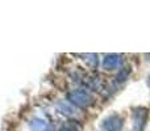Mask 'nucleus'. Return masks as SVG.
I'll use <instances>...</instances> for the list:
<instances>
[{
    "label": "nucleus",
    "mask_w": 150,
    "mask_h": 131,
    "mask_svg": "<svg viewBox=\"0 0 150 131\" xmlns=\"http://www.w3.org/2000/svg\"><path fill=\"white\" fill-rule=\"evenodd\" d=\"M69 98H70L74 104H76V105H79V106H84L91 102L90 95L83 92V90H74V92H71L70 95H69Z\"/></svg>",
    "instance_id": "nucleus-1"
},
{
    "label": "nucleus",
    "mask_w": 150,
    "mask_h": 131,
    "mask_svg": "<svg viewBox=\"0 0 150 131\" xmlns=\"http://www.w3.org/2000/svg\"><path fill=\"white\" fill-rule=\"evenodd\" d=\"M32 129L34 131H53V129L49 126L47 123L40 121V119H36V121L32 122Z\"/></svg>",
    "instance_id": "nucleus-2"
},
{
    "label": "nucleus",
    "mask_w": 150,
    "mask_h": 131,
    "mask_svg": "<svg viewBox=\"0 0 150 131\" xmlns=\"http://www.w3.org/2000/svg\"><path fill=\"white\" fill-rule=\"evenodd\" d=\"M61 131H76V130L73 129L71 126H63L62 129H61Z\"/></svg>",
    "instance_id": "nucleus-3"
}]
</instances>
